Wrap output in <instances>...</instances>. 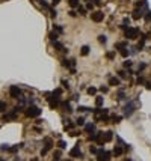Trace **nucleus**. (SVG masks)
<instances>
[{"mask_svg":"<svg viewBox=\"0 0 151 161\" xmlns=\"http://www.w3.org/2000/svg\"><path fill=\"white\" fill-rule=\"evenodd\" d=\"M26 114H27L29 117H36V116H39V114H41V109H39V107H36V105H33V104H32V105H29V107H27V110H26Z\"/></svg>","mask_w":151,"mask_h":161,"instance_id":"f257e3e1","label":"nucleus"},{"mask_svg":"<svg viewBox=\"0 0 151 161\" xmlns=\"http://www.w3.org/2000/svg\"><path fill=\"white\" fill-rule=\"evenodd\" d=\"M134 107H136V102H134V101H130V102H127V104L124 105V114H125V116H132L133 111L136 110Z\"/></svg>","mask_w":151,"mask_h":161,"instance_id":"f03ea898","label":"nucleus"},{"mask_svg":"<svg viewBox=\"0 0 151 161\" xmlns=\"http://www.w3.org/2000/svg\"><path fill=\"white\" fill-rule=\"evenodd\" d=\"M139 33L137 29H133V27H125V38L127 39H134Z\"/></svg>","mask_w":151,"mask_h":161,"instance_id":"7ed1b4c3","label":"nucleus"},{"mask_svg":"<svg viewBox=\"0 0 151 161\" xmlns=\"http://www.w3.org/2000/svg\"><path fill=\"white\" fill-rule=\"evenodd\" d=\"M97 160L98 161H110V154L109 152H106L104 149H100V151H97Z\"/></svg>","mask_w":151,"mask_h":161,"instance_id":"20e7f679","label":"nucleus"},{"mask_svg":"<svg viewBox=\"0 0 151 161\" xmlns=\"http://www.w3.org/2000/svg\"><path fill=\"white\" fill-rule=\"evenodd\" d=\"M9 95H11V98H20L21 96V89H20L18 86H11L9 87Z\"/></svg>","mask_w":151,"mask_h":161,"instance_id":"39448f33","label":"nucleus"},{"mask_svg":"<svg viewBox=\"0 0 151 161\" xmlns=\"http://www.w3.org/2000/svg\"><path fill=\"white\" fill-rule=\"evenodd\" d=\"M112 139H113V133H112V131H106V133L101 134L100 143H107V142H110Z\"/></svg>","mask_w":151,"mask_h":161,"instance_id":"423d86ee","label":"nucleus"},{"mask_svg":"<svg viewBox=\"0 0 151 161\" xmlns=\"http://www.w3.org/2000/svg\"><path fill=\"white\" fill-rule=\"evenodd\" d=\"M103 18H104V14H103V12H100V11H97V12H94V14H92V20L95 23L103 21Z\"/></svg>","mask_w":151,"mask_h":161,"instance_id":"0eeeda50","label":"nucleus"},{"mask_svg":"<svg viewBox=\"0 0 151 161\" xmlns=\"http://www.w3.org/2000/svg\"><path fill=\"white\" fill-rule=\"evenodd\" d=\"M70 155L71 157H74V158H77V157H79V158H82V152H80V149H79V146H76V148H73V149L70 151Z\"/></svg>","mask_w":151,"mask_h":161,"instance_id":"6e6552de","label":"nucleus"},{"mask_svg":"<svg viewBox=\"0 0 151 161\" xmlns=\"http://www.w3.org/2000/svg\"><path fill=\"white\" fill-rule=\"evenodd\" d=\"M142 17H144V9H142V8H137V9L133 12V18L134 20H139Z\"/></svg>","mask_w":151,"mask_h":161,"instance_id":"1a4fd4ad","label":"nucleus"},{"mask_svg":"<svg viewBox=\"0 0 151 161\" xmlns=\"http://www.w3.org/2000/svg\"><path fill=\"white\" fill-rule=\"evenodd\" d=\"M85 130H86L88 133H92V131H95V125H94V123H88V125H85Z\"/></svg>","mask_w":151,"mask_h":161,"instance_id":"9d476101","label":"nucleus"},{"mask_svg":"<svg viewBox=\"0 0 151 161\" xmlns=\"http://www.w3.org/2000/svg\"><path fill=\"white\" fill-rule=\"evenodd\" d=\"M109 83H110V86H118V84H119V78L112 77L110 80H109Z\"/></svg>","mask_w":151,"mask_h":161,"instance_id":"9b49d317","label":"nucleus"},{"mask_svg":"<svg viewBox=\"0 0 151 161\" xmlns=\"http://www.w3.org/2000/svg\"><path fill=\"white\" fill-rule=\"evenodd\" d=\"M122 152H124V151H122V148H119V146H116L115 149H113V154H115L116 157H119V155H122Z\"/></svg>","mask_w":151,"mask_h":161,"instance_id":"f8f14e48","label":"nucleus"},{"mask_svg":"<svg viewBox=\"0 0 151 161\" xmlns=\"http://www.w3.org/2000/svg\"><path fill=\"white\" fill-rule=\"evenodd\" d=\"M39 5L42 6V8H46V9H48V11H51V8L48 6V3L46 2V0H39Z\"/></svg>","mask_w":151,"mask_h":161,"instance_id":"ddd939ff","label":"nucleus"},{"mask_svg":"<svg viewBox=\"0 0 151 161\" xmlns=\"http://www.w3.org/2000/svg\"><path fill=\"white\" fill-rule=\"evenodd\" d=\"M53 45H55L56 50H64V45L60 44V42H58V41H55V42H53Z\"/></svg>","mask_w":151,"mask_h":161,"instance_id":"4468645a","label":"nucleus"},{"mask_svg":"<svg viewBox=\"0 0 151 161\" xmlns=\"http://www.w3.org/2000/svg\"><path fill=\"white\" fill-rule=\"evenodd\" d=\"M68 3H70L71 8H77V6H79V0H68Z\"/></svg>","mask_w":151,"mask_h":161,"instance_id":"2eb2a0df","label":"nucleus"},{"mask_svg":"<svg viewBox=\"0 0 151 161\" xmlns=\"http://www.w3.org/2000/svg\"><path fill=\"white\" fill-rule=\"evenodd\" d=\"M88 53H89V47H88V45L82 47V54H83V56H88Z\"/></svg>","mask_w":151,"mask_h":161,"instance_id":"dca6fc26","label":"nucleus"},{"mask_svg":"<svg viewBox=\"0 0 151 161\" xmlns=\"http://www.w3.org/2000/svg\"><path fill=\"white\" fill-rule=\"evenodd\" d=\"M6 109H8V104L5 101H0V111H5Z\"/></svg>","mask_w":151,"mask_h":161,"instance_id":"f3484780","label":"nucleus"},{"mask_svg":"<svg viewBox=\"0 0 151 161\" xmlns=\"http://www.w3.org/2000/svg\"><path fill=\"white\" fill-rule=\"evenodd\" d=\"M95 104H97V107L103 105V96H97V100H95Z\"/></svg>","mask_w":151,"mask_h":161,"instance_id":"a211bd4d","label":"nucleus"},{"mask_svg":"<svg viewBox=\"0 0 151 161\" xmlns=\"http://www.w3.org/2000/svg\"><path fill=\"white\" fill-rule=\"evenodd\" d=\"M48 36H50V39H51V41H56V39H58V36H59V35H58V32H51V33L48 35Z\"/></svg>","mask_w":151,"mask_h":161,"instance_id":"6ab92c4d","label":"nucleus"},{"mask_svg":"<svg viewBox=\"0 0 151 161\" xmlns=\"http://www.w3.org/2000/svg\"><path fill=\"white\" fill-rule=\"evenodd\" d=\"M55 32H58V33H62V32H64V27H62V26H58V24H55Z\"/></svg>","mask_w":151,"mask_h":161,"instance_id":"aec40b11","label":"nucleus"},{"mask_svg":"<svg viewBox=\"0 0 151 161\" xmlns=\"http://www.w3.org/2000/svg\"><path fill=\"white\" fill-rule=\"evenodd\" d=\"M64 107H65V110H67L68 111V113H71V111H73V109H71V105L70 104H68V102H64V104H62Z\"/></svg>","mask_w":151,"mask_h":161,"instance_id":"412c9836","label":"nucleus"},{"mask_svg":"<svg viewBox=\"0 0 151 161\" xmlns=\"http://www.w3.org/2000/svg\"><path fill=\"white\" fill-rule=\"evenodd\" d=\"M88 93H89V95H95V93H97V89L91 86V87H88Z\"/></svg>","mask_w":151,"mask_h":161,"instance_id":"4be33fe9","label":"nucleus"},{"mask_svg":"<svg viewBox=\"0 0 151 161\" xmlns=\"http://www.w3.org/2000/svg\"><path fill=\"white\" fill-rule=\"evenodd\" d=\"M124 47H127V42H118L116 44V48H119V50H122Z\"/></svg>","mask_w":151,"mask_h":161,"instance_id":"5701e85b","label":"nucleus"},{"mask_svg":"<svg viewBox=\"0 0 151 161\" xmlns=\"http://www.w3.org/2000/svg\"><path fill=\"white\" fill-rule=\"evenodd\" d=\"M58 146L60 148V149H64V148H67V143L64 142V140H59V143H58Z\"/></svg>","mask_w":151,"mask_h":161,"instance_id":"b1692460","label":"nucleus"},{"mask_svg":"<svg viewBox=\"0 0 151 161\" xmlns=\"http://www.w3.org/2000/svg\"><path fill=\"white\" fill-rule=\"evenodd\" d=\"M76 123H77V125H85V117H79L76 121Z\"/></svg>","mask_w":151,"mask_h":161,"instance_id":"393cba45","label":"nucleus"},{"mask_svg":"<svg viewBox=\"0 0 151 161\" xmlns=\"http://www.w3.org/2000/svg\"><path fill=\"white\" fill-rule=\"evenodd\" d=\"M124 98H125L124 90H119V92H118V100H124Z\"/></svg>","mask_w":151,"mask_h":161,"instance_id":"a878e982","label":"nucleus"},{"mask_svg":"<svg viewBox=\"0 0 151 161\" xmlns=\"http://www.w3.org/2000/svg\"><path fill=\"white\" fill-rule=\"evenodd\" d=\"M98 41H100L101 44H106V41H107V39H106L104 35H100V36H98Z\"/></svg>","mask_w":151,"mask_h":161,"instance_id":"bb28decb","label":"nucleus"},{"mask_svg":"<svg viewBox=\"0 0 151 161\" xmlns=\"http://www.w3.org/2000/svg\"><path fill=\"white\" fill-rule=\"evenodd\" d=\"M77 8H79V12L82 15H86V8H82V6H77Z\"/></svg>","mask_w":151,"mask_h":161,"instance_id":"cd10ccee","label":"nucleus"},{"mask_svg":"<svg viewBox=\"0 0 151 161\" xmlns=\"http://www.w3.org/2000/svg\"><path fill=\"white\" fill-rule=\"evenodd\" d=\"M112 121H113V122H116V123H118V122H121V116H115V114H113V116H112Z\"/></svg>","mask_w":151,"mask_h":161,"instance_id":"c85d7f7f","label":"nucleus"},{"mask_svg":"<svg viewBox=\"0 0 151 161\" xmlns=\"http://www.w3.org/2000/svg\"><path fill=\"white\" fill-rule=\"evenodd\" d=\"M121 56L122 57H127L128 56V50H124V48H122V50H121Z\"/></svg>","mask_w":151,"mask_h":161,"instance_id":"c756f323","label":"nucleus"},{"mask_svg":"<svg viewBox=\"0 0 151 161\" xmlns=\"http://www.w3.org/2000/svg\"><path fill=\"white\" fill-rule=\"evenodd\" d=\"M55 160H56V161H59V160H60V152H59V151H56V152H55Z\"/></svg>","mask_w":151,"mask_h":161,"instance_id":"7c9ffc66","label":"nucleus"},{"mask_svg":"<svg viewBox=\"0 0 151 161\" xmlns=\"http://www.w3.org/2000/svg\"><path fill=\"white\" fill-rule=\"evenodd\" d=\"M136 83H137V84H144V83H145V80H144V78H142V77H137Z\"/></svg>","mask_w":151,"mask_h":161,"instance_id":"2f4dec72","label":"nucleus"},{"mask_svg":"<svg viewBox=\"0 0 151 161\" xmlns=\"http://www.w3.org/2000/svg\"><path fill=\"white\" fill-rule=\"evenodd\" d=\"M100 90H101L103 93H106V92L109 90V87H107V86H101V87H100Z\"/></svg>","mask_w":151,"mask_h":161,"instance_id":"473e14b6","label":"nucleus"},{"mask_svg":"<svg viewBox=\"0 0 151 161\" xmlns=\"http://www.w3.org/2000/svg\"><path fill=\"white\" fill-rule=\"evenodd\" d=\"M89 152H92V154H97V148H95V146H91V148H89Z\"/></svg>","mask_w":151,"mask_h":161,"instance_id":"72a5a7b5","label":"nucleus"},{"mask_svg":"<svg viewBox=\"0 0 151 161\" xmlns=\"http://www.w3.org/2000/svg\"><path fill=\"white\" fill-rule=\"evenodd\" d=\"M124 66L127 68V66H132V60H125L124 62Z\"/></svg>","mask_w":151,"mask_h":161,"instance_id":"f704fd0d","label":"nucleus"},{"mask_svg":"<svg viewBox=\"0 0 151 161\" xmlns=\"http://www.w3.org/2000/svg\"><path fill=\"white\" fill-rule=\"evenodd\" d=\"M88 107H83V105H79V111H86Z\"/></svg>","mask_w":151,"mask_h":161,"instance_id":"c9c22d12","label":"nucleus"},{"mask_svg":"<svg viewBox=\"0 0 151 161\" xmlns=\"http://www.w3.org/2000/svg\"><path fill=\"white\" fill-rule=\"evenodd\" d=\"M0 149H2V151H8V149H9V146H8V144H2Z\"/></svg>","mask_w":151,"mask_h":161,"instance_id":"e433bc0d","label":"nucleus"},{"mask_svg":"<svg viewBox=\"0 0 151 161\" xmlns=\"http://www.w3.org/2000/svg\"><path fill=\"white\" fill-rule=\"evenodd\" d=\"M115 57V53H107V59H113Z\"/></svg>","mask_w":151,"mask_h":161,"instance_id":"4c0bfd02","label":"nucleus"},{"mask_svg":"<svg viewBox=\"0 0 151 161\" xmlns=\"http://www.w3.org/2000/svg\"><path fill=\"white\" fill-rule=\"evenodd\" d=\"M118 75H119L121 78H124V77H125V72H124V71H119V72H118Z\"/></svg>","mask_w":151,"mask_h":161,"instance_id":"58836bf2","label":"nucleus"},{"mask_svg":"<svg viewBox=\"0 0 151 161\" xmlns=\"http://www.w3.org/2000/svg\"><path fill=\"white\" fill-rule=\"evenodd\" d=\"M92 5H97V6L101 5V0H94V3H92Z\"/></svg>","mask_w":151,"mask_h":161,"instance_id":"ea45409f","label":"nucleus"},{"mask_svg":"<svg viewBox=\"0 0 151 161\" xmlns=\"http://www.w3.org/2000/svg\"><path fill=\"white\" fill-rule=\"evenodd\" d=\"M92 8H94L92 3H88V5H86V9H92Z\"/></svg>","mask_w":151,"mask_h":161,"instance_id":"a19ab883","label":"nucleus"},{"mask_svg":"<svg viewBox=\"0 0 151 161\" xmlns=\"http://www.w3.org/2000/svg\"><path fill=\"white\" fill-rule=\"evenodd\" d=\"M62 84H64V87H67V89H68V83H67L65 80H62Z\"/></svg>","mask_w":151,"mask_h":161,"instance_id":"79ce46f5","label":"nucleus"},{"mask_svg":"<svg viewBox=\"0 0 151 161\" xmlns=\"http://www.w3.org/2000/svg\"><path fill=\"white\" fill-rule=\"evenodd\" d=\"M146 20H148V21H151V12H150V14H146V17H145Z\"/></svg>","mask_w":151,"mask_h":161,"instance_id":"37998d69","label":"nucleus"},{"mask_svg":"<svg viewBox=\"0 0 151 161\" xmlns=\"http://www.w3.org/2000/svg\"><path fill=\"white\" fill-rule=\"evenodd\" d=\"M145 84H146V86H145V87H146V89H148V90H151V83H145Z\"/></svg>","mask_w":151,"mask_h":161,"instance_id":"c03bdc74","label":"nucleus"},{"mask_svg":"<svg viewBox=\"0 0 151 161\" xmlns=\"http://www.w3.org/2000/svg\"><path fill=\"white\" fill-rule=\"evenodd\" d=\"M51 2H53V5H58V3L60 2V0H51Z\"/></svg>","mask_w":151,"mask_h":161,"instance_id":"a18cd8bd","label":"nucleus"},{"mask_svg":"<svg viewBox=\"0 0 151 161\" xmlns=\"http://www.w3.org/2000/svg\"><path fill=\"white\" fill-rule=\"evenodd\" d=\"M0 161H6V160H3V158H0Z\"/></svg>","mask_w":151,"mask_h":161,"instance_id":"49530a36","label":"nucleus"},{"mask_svg":"<svg viewBox=\"0 0 151 161\" xmlns=\"http://www.w3.org/2000/svg\"><path fill=\"white\" fill-rule=\"evenodd\" d=\"M67 161H71V160H67Z\"/></svg>","mask_w":151,"mask_h":161,"instance_id":"de8ad7c7","label":"nucleus"}]
</instances>
